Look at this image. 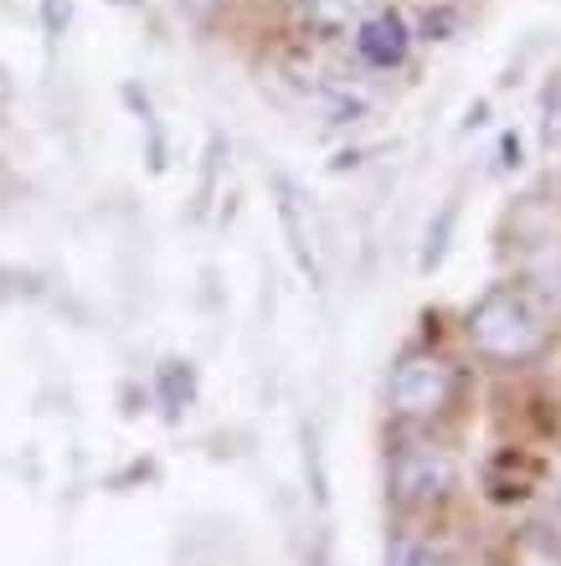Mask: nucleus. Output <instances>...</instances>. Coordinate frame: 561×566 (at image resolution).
<instances>
[{
    "label": "nucleus",
    "instance_id": "obj_9",
    "mask_svg": "<svg viewBox=\"0 0 561 566\" xmlns=\"http://www.w3.org/2000/svg\"><path fill=\"white\" fill-rule=\"evenodd\" d=\"M376 0H294L299 27L320 36V42H335V36H351V27L371 11Z\"/></svg>",
    "mask_w": 561,
    "mask_h": 566
},
{
    "label": "nucleus",
    "instance_id": "obj_8",
    "mask_svg": "<svg viewBox=\"0 0 561 566\" xmlns=\"http://www.w3.org/2000/svg\"><path fill=\"white\" fill-rule=\"evenodd\" d=\"M500 566H561V531L547 521L510 525L500 541Z\"/></svg>",
    "mask_w": 561,
    "mask_h": 566
},
{
    "label": "nucleus",
    "instance_id": "obj_10",
    "mask_svg": "<svg viewBox=\"0 0 561 566\" xmlns=\"http://www.w3.org/2000/svg\"><path fill=\"white\" fill-rule=\"evenodd\" d=\"M407 27H413V42L444 46L464 31V11L458 6H423V11H407Z\"/></svg>",
    "mask_w": 561,
    "mask_h": 566
},
{
    "label": "nucleus",
    "instance_id": "obj_11",
    "mask_svg": "<svg viewBox=\"0 0 561 566\" xmlns=\"http://www.w3.org/2000/svg\"><path fill=\"white\" fill-rule=\"evenodd\" d=\"M454 222H458V201H444V211H438V222H428V238H423V258H417V269H423V273L444 269V258H448V238H454Z\"/></svg>",
    "mask_w": 561,
    "mask_h": 566
},
{
    "label": "nucleus",
    "instance_id": "obj_1",
    "mask_svg": "<svg viewBox=\"0 0 561 566\" xmlns=\"http://www.w3.org/2000/svg\"><path fill=\"white\" fill-rule=\"evenodd\" d=\"M557 304L536 283H489L458 319V340L489 371H531L557 345Z\"/></svg>",
    "mask_w": 561,
    "mask_h": 566
},
{
    "label": "nucleus",
    "instance_id": "obj_16",
    "mask_svg": "<svg viewBox=\"0 0 561 566\" xmlns=\"http://www.w3.org/2000/svg\"><path fill=\"white\" fill-rule=\"evenodd\" d=\"M557 129H561V124H557Z\"/></svg>",
    "mask_w": 561,
    "mask_h": 566
},
{
    "label": "nucleus",
    "instance_id": "obj_15",
    "mask_svg": "<svg viewBox=\"0 0 561 566\" xmlns=\"http://www.w3.org/2000/svg\"><path fill=\"white\" fill-rule=\"evenodd\" d=\"M118 6H134V0H118Z\"/></svg>",
    "mask_w": 561,
    "mask_h": 566
},
{
    "label": "nucleus",
    "instance_id": "obj_6",
    "mask_svg": "<svg viewBox=\"0 0 561 566\" xmlns=\"http://www.w3.org/2000/svg\"><path fill=\"white\" fill-rule=\"evenodd\" d=\"M351 57L366 67V73H397V67H407V57H413V27H407V11L402 6H371L361 21L351 27Z\"/></svg>",
    "mask_w": 561,
    "mask_h": 566
},
{
    "label": "nucleus",
    "instance_id": "obj_2",
    "mask_svg": "<svg viewBox=\"0 0 561 566\" xmlns=\"http://www.w3.org/2000/svg\"><path fill=\"white\" fill-rule=\"evenodd\" d=\"M382 494L392 521H444L464 500V459L448 432H392L382 459Z\"/></svg>",
    "mask_w": 561,
    "mask_h": 566
},
{
    "label": "nucleus",
    "instance_id": "obj_14",
    "mask_svg": "<svg viewBox=\"0 0 561 566\" xmlns=\"http://www.w3.org/2000/svg\"><path fill=\"white\" fill-rule=\"evenodd\" d=\"M557 387H561V366H557Z\"/></svg>",
    "mask_w": 561,
    "mask_h": 566
},
{
    "label": "nucleus",
    "instance_id": "obj_3",
    "mask_svg": "<svg viewBox=\"0 0 561 566\" xmlns=\"http://www.w3.org/2000/svg\"><path fill=\"white\" fill-rule=\"evenodd\" d=\"M464 402V366L438 345H407L382 387L392 432H448Z\"/></svg>",
    "mask_w": 561,
    "mask_h": 566
},
{
    "label": "nucleus",
    "instance_id": "obj_12",
    "mask_svg": "<svg viewBox=\"0 0 561 566\" xmlns=\"http://www.w3.org/2000/svg\"><path fill=\"white\" fill-rule=\"evenodd\" d=\"M73 11H77V0H42V31H46V42H62V36H67V27H73Z\"/></svg>",
    "mask_w": 561,
    "mask_h": 566
},
{
    "label": "nucleus",
    "instance_id": "obj_5",
    "mask_svg": "<svg viewBox=\"0 0 561 566\" xmlns=\"http://www.w3.org/2000/svg\"><path fill=\"white\" fill-rule=\"evenodd\" d=\"M268 191H273V217H279L283 248H289V258H294V269L304 273L310 289H325V242H320L314 196L304 191L289 170H273V176H268Z\"/></svg>",
    "mask_w": 561,
    "mask_h": 566
},
{
    "label": "nucleus",
    "instance_id": "obj_13",
    "mask_svg": "<svg viewBox=\"0 0 561 566\" xmlns=\"http://www.w3.org/2000/svg\"><path fill=\"white\" fill-rule=\"evenodd\" d=\"M474 566H500V562H474Z\"/></svg>",
    "mask_w": 561,
    "mask_h": 566
},
{
    "label": "nucleus",
    "instance_id": "obj_4",
    "mask_svg": "<svg viewBox=\"0 0 561 566\" xmlns=\"http://www.w3.org/2000/svg\"><path fill=\"white\" fill-rule=\"evenodd\" d=\"M547 479H551V459L536 443H495L479 459V500L489 510H531L547 500Z\"/></svg>",
    "mask_w": 561,
    "mask_h": 566
},
{
    "label": "nucleus",
    "instance_id": "obj_7",
    "mask_svg": "<svg viewBox=\"0 0 561 566\" xmlns=\"http://www.w3.org/2000/svg\"><path fill=\"white\" fill-rule=\"evenodd\" d=\"M382 566H469L464 541L454 536V515H444V521H392Z\"/></svg>",
    "mask_w": 561,
    "mask_h": 566
}]
</instances>
